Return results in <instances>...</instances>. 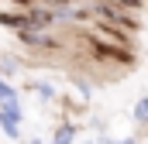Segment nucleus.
I'll return each instance as SVG.
<instances>
[{"mask_svg":"<svg viewBox=\"0 0 148 144\" xmlns=\"http://www.w3.org/2000/svg\"><path fill=\"white\" fill-rule=\"evenodd\" d=\"M0 24H7V28H28L24 14H0Z\"/></svg>","mask_w":148,"mask_h":144,"instance_id":"nucleus-1","label":"nucleus"},{"mask_svg":"<svg viewBox=\"0 0 148 144\" xmlns=\"http://www.w3.org/2000/svg\"><path fill=\"white\" fill-rule=\"evenodd\" d=\"M73 127H59V130H55V134H52V144H73Z\"/></svg>","mask_w":148,"mask_h":144,"instance_id":"nucleus-2","label":"nucleus"},{"mask_svg":"<svg viewBox=\"0 0 148 144\" xmlns=\"http://www.w3.org/2000/svg\"><path fill=\"white\" fill-rule=\"evenodd\" d=\"M0 127H3V134H7V137H21V134H17V124H14V120H3V117H0Z\"/></svg>","mask_w":148,"mask_h":144,"instance_id":"nucleus-3","label":"nucleus"},{"mask_svg":"<svg viewBox=\"0 0 148 144\" xmlns=\"http://www.w3.org/2000/svg\"><path fill=\"white\" fill-rule=\"evenodd\" d=\"M103 144H134V141H103Z\"/></svg>","mask_w":148,"mask_h":144,"instance_id":"nucleus-6","label":"nucleus"},{"mask_svg":"<svg viewBox=\"0 0 148 144\" xmlns=\"http://www.w3.org/2000/svg\"><path fill=\"white\" fill-rule=\"evenodd\" d=\"M134 113H138V120H148V96L138 100V110H134Z\"/></svg>","mask_w":148,"mask_h":144,"instance_id":"nucleus-5","label":"nucleus"},{"mask_svg":"<svg viewBox=\"0 0 148 144\" xmlns=\"http://www.w3.org/2000/svg\"><path fill=\"white\" fill-rule=\"evenodd\" d=\"M7 100H17V93H14V89H10V86L0 79V103H7Z\"/></svg>","mask_w":148,"mask_h":144,"instance_id":"nucleus-4","label":"nucleus"}]
</instances>
